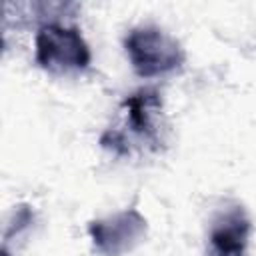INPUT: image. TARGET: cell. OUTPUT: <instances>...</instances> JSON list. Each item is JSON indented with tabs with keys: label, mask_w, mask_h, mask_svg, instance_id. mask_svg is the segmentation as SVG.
Instances as JSON below:
<instances>
[{
	"label": "cell",
	"mask_w": 256,
	"mask_h": 256,
	"mask_svg": "<svg viewBox=\"0 0 256 256\" xmlns=\"http://www.w3.org/2000/svg\"><path fill=\"white\" fill-rule=\"evenodd\" d=\"M252 224L242 206H232L220 212L208 234L210 250L214 256H244Z\"/></svg>",
	"instance_id": "277c9868"
},
{
	"label": "cell",
	"mask_w": 256,
	"mask_h": 256,
	"mask_svg": "<svg viewBox=\"0 0 256 256\" xmlns=\"http://www.w3.org/2000/svg\"><path fill=\"white\" fill-rule=\"evenodd\" d=\"M126 124L140 140L156 146L160 142V114L162 98L152 88H140L124 102Z\"/></svg>",
	"instance_id": "5b68a950"
},
{
	"label": "cell",
	"mask_w": 256,
	"mask_h": 256,
	"mask_svg": "<svg viewBox=\"0 0 256 256\" xmlns=\"http://www.w3.org/2000/svg\"><path fill=\"white\" fill-rule=\"evenodd\" d=\"M146 230L148 222L136 208H128L88 224L90 240L104 256H124L132 252L144 240Z\"/></svg>",
	"instance_id": "3957f363"
},
{
	"label": "cell",
	"mask_w": 256,
	"mask_h": 256,
	"mask_svg": "<svg viewBox=\"0 0 256 256\" xmlns=\"http://www.w3.org/2000/svg\"><path fill=\"white\" fill-rule=\"evenodd\" d=\"M124 50L140 78H158L170 74L186 60L180 42L158 26L132 28L124 38Z\"/></svg>",
	"instance_id": "7a4b0ae2"
},
{
	"label": "cell",
	"mask_w": 256,
	"mask_h": 256,
	"mask_svg": "<svg viewBox=\"0 0 256 256\" xmlns=\"http://www.w3.org/2000/svg\"><path fill=\"white\" fill-rule=\"evenodd\" d=\"M34 60L50 74H72L86 70L92 54L76 26L44 22L34 38Z\"/></svg>",
	"instance_id": "6da1fadb"
}]
</instances>
